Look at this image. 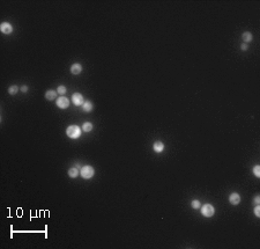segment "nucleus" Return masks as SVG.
<instances>
[{"mask_svg": "<svg viewBox=\"0 0 260 249\" xmlns=\"http://www.w3.org/2000/svg\"><path fill=\"white\" fill-rule=\"evenodd\" d=\"M19 89H20V88H19L17 86H15V85H14V86H10V87L8 88V93H9L10 95H14V94H16V93L19 92Z\"/></svg>", "mask_w": 260, "mask_h": 249, "instance_id": "obj_16", "label": "nucleus"}, {"mask_svg": "<svg viewBox=\"0 0 260 249\" xmlns=\"http://www.w3.org/2000/svg\"><path fill=\"white\" fill-rule=\"evenodd\" d=\"M0 30H1L2 34H5V35H9V34L13 33V27H12V24L8 23V22H2L1 26H0Z\"/></svg>", "mask_w": 260, "mask_h": 249, "instance_id": "obj_6", "label": "nucleus"}, {"mask_svg": "<svg viewBox=\"0 0 260 249\" xmlns=\"http://www.w3.org/2000/svg\"><path fill=\"white\" fill-rule=\"evenodd\" d=\"M80 175L82 176V178L89 180L95 175V169L91 166H83L80 168Z\"/></svg>", "mask_w": 260, "mask_h": 249, "instance_id": "obj_2", "label": "nucleus"}, {"mask_svg": "<svg viewBox=\"0 0 260 249\" xmlns=\"http://www.w3.org/2000/svg\"><path fill=\"white\" fill-rule=\"evenodd\" d=\"M253 174H254L256 177H260V166L259 165L254 166V168H253Z\"/></svg>", "mask_w": 260, "mask_h": 249, "instance_id": "obj_18", "label": "nucleus"}, {"mask_svg": "<svg viewBox=\"0 0 260 249\" xmlns=\"http://www.w3.org/2000/svg\"><path fill=\"white\" fill-rule=\"evenodd\" d=\"M57 92H58V94H60L61 96H64V94H66V92H67V88H66L65 86L60 85V86L57 88Z\"/></svg>", "mask_w": 260, "mask_h": 249, "instance_id": "obj_17", "label": "nucleus"}, {"mask_svg": "<svg viewBox=\"0 0 260 249\" xmlns=\"http://www.w3.org/2000/svg\"><path fill=\"white\" fill-rule=\"evenodd\" d=\"M66 134L72 139H78L81 136V129L78 125H70L66 130Z\"/></svg>", "mask_w": 260, "mask_h": 249, "instance_id": "obj_1", "label": "nucleus"}, {"mask_svg": "<svg viewBox=\"0 0 260 249\" xmlns=\"http://www.w3.org/2000/svg\"><path fill=\"white\" fill-rule=\"evenodd\" d=\"M191 206H192V209L198 210V209L201 208V204H200V202H199L198 199H193V201L191 202Z\"/></svg>", "mask_w": 260, "mask_h": 249, "instance_id": "obj_15", "label": "nucleus"}, {"mask_svg": "<svg viewBox=\"0 0 260 249\" xmlns=\"http://www.w3.org/2000/svg\"><path fill=\"white\" fill-rule=\"evenodd\" d=\"M79 174H80V169L79 168L73 167V168H70V170H68V176L72 177V178H75Z\"/></svg>", "mask_w": 260, "mask_h": 249, "instance_id": "obj_13", "label": "nucleus"}, {"mask_svg": "<svg viewBox=\"0 0 260 249\" xmlns=\"http://www.w3.org/2000/svg\"><path fill=\"white\" fill-rule=\"evenodd\" d=\"M81 72H82V65H81V64L75 63V64H73V65L71 66V73H72V74L78 75V74H80Z\"/></svg>", "mask_w": 260, "mask_h": 249, "instance_id": "obj_8", "label": "nucleus"}, {"mask_svg": "<svg viewBox=\"0 0 260 249\" xmlns=\"http://www.w3.org/2000/svg\"><path fill=\"white\" fill-rule=\"evenodd\" d=\"M57 107L60 109H67L70 107V100L65 96H60L57 99Z\"/></svg>", "mask_w": 260, "mask_h": 249, "instance_id": "obj_4", "label": "nucleus"}, {"mask_svg": "<svg viewBox=\"0 0 260 249\" xmlns=\"http://www.w3.org/2000/svg\"><path fill=\"white\" fill-rule=\"evenodd\" d=\"M241 195L239 194H237V192H232V194H230V196H229V203L230 204H232V205H237V204H239L241 203Z\"/></svg>", "mask_w": 260, "mask_h": 249, "instance_id": "obj_7", "label": "nucleus"}, {"mask_svg": "<svg viewBox=\"0 0 260 249\" xmlns=\"http://www.w3.org/2000/svg\"><path fill=\"white\" fill-rule=\"evenodd\" d=\"M254 214H256V217H257V218H260V206H259V204L254 208Z\"/></svg>", "mask_w": 260, "mask_h": 249, "instance_id": "obj_19", "label": "nucleus"}, {"mask_svg": "<svg viewBox=\"0 0 260 249\" xmlns=\"http://www.w3.org/2000/svg\"><path fill=\"white\" fill-rule=\"evenodd\" d=\"M92 127H94V125L91 124L90 122H86L85 124L82 125V130H83L85 132H90V131L92 130Z\"/></svg>", "mask_w": 260, "mask_h": 249, "instance_id": "obj_14", "label": "nucleus"}, {"mask_svg": "<svg viewBox=\"0 0 260 249\" xmlns=\"http://www.w3.org/2000/svg\"><path fill=\"white\" fill-rule=\"evenodd\" d=\"M248 48H249V46H248V44H245V43L241 45V49H242L243 51H246V50H248Z\"/></svg>", "mask_w": 260, "mask_h": 249, "instance_id": "obj_22", "label": "nucleus"}, {"mask_svg": "<svg viewBox=\"0 0 260 249\" xmlns=\"http://www.w3.org/2000/svg\"><path fill=\"white\" fill-rule=\"evenodd\" d=\"M242 39L245 42V44H248V43L252 42V39H253V35H252L250 31H245V33H243V35H242Z\"/></svg>", "mask_w": 260, "mask_h": 249, "instance_id": "obj_11", "label": "nucleus"}, {"mask_svg": "<svg viewBox=\"0 0 260 249\" xmlns=\"http://www.w3.org/2000/svg\"><path fill=\"white\" fill-rule=\"evenodd\" d=\"M200 211H201V214L203 217H206V218H210L215 213V209H214V206L212 204H205V205H202L200 208Z\"/></svg>", "mask_w": 260, "mask_h": 249, "instance_id": "obj_3", "label": "nucleus"}, {"mask_svg": "<svg viewBox=\"0 0 260 249\" xmlns=\"http://www.w3.org/2000/svg\"><path fill=\"white\" fill-rule=\"evenodd\" d=\"M82 109H83V111H86V113H90V111L94 109V104H92L90 101H85V103L82 104Z\"/></svg>", "mask_w": 260, "mask_h": 249, "instance_id": "obj_12", "label": "nucleus"}, {"mask_svg": "<svg viewBox=\"0 0 260 249\" xmlns=\"http://www.w3.org/2000/svg\"><path fill=\"white\" fill-rule=\"evenodd\" d=\"M57 91H53V89H50V91H46V93H45V99L46 100H49V101H52V100H54L56 98H57Z\"/></svg>", "mask_w": 260, "mask_h": 249, "instance_id": "obj_10", "label": "nucleus"}, {"mask_svg": "<svg viewBox=\"0 0 260 249\" xmlns=\"http://www.w3.org/2000/svg\"><path fill=\"white\" fill-rule=\"evenodd\" d=\"M153 149L156 153H161V152L164 151V144L162 141H155L154 145H153Z\"/></svg>", "mask_w": 260, "mask_h": 249, "instance_id": "obj_9", "label": "nucleus"}, {"mask_svg": "<svg viewBox=\"0 0 260 249\" xmlns=\"http://www.w3.org/2000/svg\"><path fill=\"white\" fill-rule=\"evenodd\" d=\"M72 102L75 104V106H82L85 103V100H83V96L82 94L80 93H74L72 95Z\"/></svg>", "mask_w": 260, "mask_h": 249, "instance_id": "obj_5", "label": "nucleus"}, {"mask_svg": "<svg viewBox=\"0 0 260 249\" xmlns=\"http://www.w3.org/2000/svg\"><path fill=\"white\" fill-rule=\"evenodd\" d=\"M254 203H256L257 205H258V204L260 203V196H259V195H257V196L254 197Z\"/></svg>", "mask_w": 260, "mask_h": 249, "instance_id": "obj_21", "label": "nucleus"}, {"mask_svg": "<svg viewBox=\"0 0 260 249\" xmlns=\"http://www.w3.org/2000/svg\"><path fill=\"white\" fill-rule=\"evenodd\" d=\"M20 91H21V92H23V93H27V92H28V86L23 85V86L20 88Z\"/></svg>", "mask_w": 260, "mask_h": 249, "instance_id": "obj_20", "label": "nucleus"}]
</instances>
